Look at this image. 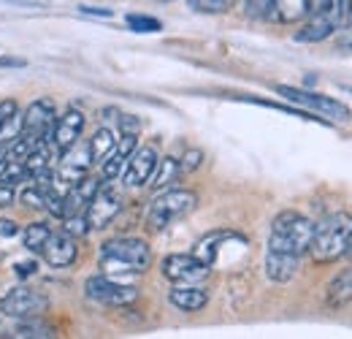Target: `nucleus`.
Masks as SVG:
<instances>
[{
    "label": "nucleus",
    "mask_w": 352,
    "mask_h": 339,
    "mask_svg": "<svg viewBox=\"0 0 352 339\" xmlns=\"http://www.w3.org/2000/svg\"><path fill=\"white\" fill-rule=\"evenodd\" d=\"M160 3H171V0H160Z\"/></svg>",
    "instance_id": "obj_38"
},
{
    "label": "nucleus",
    "mask_w": 352,
    "mask_h": 339,
    "mask_svg": "<svg viewBox=\"0 0 352 339\" xmlns=\"http://www.w3.org/2000/svg\"><path fill=\"white\" fill-rule=\"evenodd\" d=\"M16 117V101L14 98H6L0 101V133L8 127V123Z\"/></svg>",
    "instance_id": "obj_30"
},
{
    "label": "nucleus",
    "mask_w": 352,
    "mask_h": 339,
    "mask_svg": "<svg viewBox=\"0 0 352 339\" xmlns=\"http://www.w3.org/2000/svg\"><path fill=\"white\" fill-rule=\"evenodd\" d=\"M85 294H87V298L98 301V304H106V307H128V304H133L138 298V291L133 285L114 282L106 274L89 277L87 282H85Z\"/></svg>",
    "instance_id": "obj_10"
},
{
    "label": "nucleus",
    "mask_w": 352,
    "mask_h": 339,
    "mask_svg": "<svg viewBox=\"0 0 352 339\" xmlns=\"http://www.w3.org/2000/svg\"><path fill=\"white\" fill-rule=\"evenodd\" d=\"M125 22H128V28H131V30H135V33H157V30H163L160 19H155V17H141V14H131Z\"/></svg>",
    "instance_id": "obj_26"
},
{
    "label": "nucleus",
    "mask_w": 352,
    "mask_h": 339,
    "mask_svg": "<svg viewBox=\"0 0 352 339\" xmlns=\"http://www.w3.org/2000/svg\"><path fill=\"white\" fill-rule=\"evenodd\" d=\"M82 11H85V14H98V17H111V11H109V8H92V6H82Z\"/></svg>",
    "instance_id": "obj_37"
},
{
    "label": "nucleus",
    "mask_w": 352,
    "mask_h": 339,
    "mask_svg": "<svg viewBox=\"0 0 352 339\" xmlns=\"http://www.w3.org/2000/svg\"><path fill=\"white\" fill-rule=\"evenodd\" d=\"M14 269H16V277H22V280H25V277L36 274V269H38V266H36V260H19Z\"/></svg>",
    "instance_id": "obj_34"
},
{
    "label": "nucleus",
    "mask_w": 352,
    "mask_h": 339,
    "mask_svg": "<svg viewBox=\"0 0 352 339\" xmlns=\"http://www.w3.org/2000/svg\"><path fill=\"white\" fill-rule=\"evenodd\" d=\"M14 198H16L14 185H8V182H3V179H0V207H11V204H14Z\"/></svg>",
    "instance_id": "obj_33"
},
{
    "label": "nucleus",
    "mask_w": 352,
    "mask_h": 339,
    "mask_svg": "<svg viewBox=\"0 0 352 339\" xmlns=\"http://www.w3.org/2000/svg\"><path fill=\"white\" fill-rule=\"evenodd\" d=\"M122 212V196L114 190V187H109V182L106 185H100L98 187V193L89 198L87 209V223H89V231H100V228H106L109 223H114V217Z\"/></svg>",
    "instance_id": "obj_11"
},
{
    "label": "nucleus",
    "mask_w": 352,
    "mask_h": 339,
    "mask_svg": "<svg viewBox=\"0 0 352 339\" xmlns=\"http://www.w3.org/2000/svg\"><path fill=\"white\" fill-rule=\"evenodd\" d=\"M46 309H49V298L41 291H33V288H11L6 296L0 298V312L6 318H16V320H25V318H41Z\"/></svg>",
    "instance_id": "obj_7"
},
{
    "label": "nucleus",
    "mask_w": 352,
    "mask_h": 339,
    "mask_svg": "<svg viewBox=\"0 0 352 339\" xmlns=\"http://www.w3.org/2000/svg\"><path fill=\"white\" fill-rule=\"evenodd\" d=\"M298 263H301V258H293V255H282V253H268L265 250V277L271 282H287V280L296 277Z\"/></svg>",
    "instance_id": "obj_18"
},
{
    "label": "nucleus",
    "mask_w": 352,
    "mask_h": 339,
    "mask_svg": "<svg viewBox=\"0 0 352 339\" xmlns=\"http://www.w3.org/2000/svg\"><path fill=\"white\" fill-rule=\"evenodd\" d=\"M352 245V217L344 212L328 214L322 223L314 225L309 253L314 263H331L339 260L342 255L350 253Z\"/></svg>",
    "instance_id": "obj_1"
},
{
    "label": "nucleus",
    "mask_w": 352,
    "mask_h": 339,
    "mask_svg": "<svg viewBox=\"0 0 352 339\" xmlns=\"http://www.w3.org/2000/svg\"><path fill=\"white\" fill-rule=\"evenodd\" d=\"M85 123L87 117L79 112V109H68L63 117L54 120V127H52V144L57 152H65L68 147H74L79 138H82V130H85Z\"/></svg>",
    "instance_id": "obj_14"
},
{
    "label": "nucleus",
    "mask_w": 352,
    "mask_h": 339,
    "mask_svg": "<svg viewBox=\"0 0 352 339\" xmlns=\"http://www.w3.org/2000/svg\"><path fill=\"white\" fill-rule=\"evenodd\" d=\"M168 301L182 312H198L209 304V296L201 285H174L168 291Z\"/></svg>",
    "instance_id": "obj_17"
},
{
    "label": "nucleus",
    "mask_w": 352,
    "mask_h": 339,
    "mask_svg": "<svg viewBox=\"0 0 352 339\" xmlns=\"http://www.w3.org/2000/svg\"><path fill=\"white\" fill-rule=\"evenodd\" d=\"M41 255L46 258V263L49 266H54V269H65V266H71L74 260H76V255H79V247H76V239L71 236V234H65V231H52L49 234V239H46L44 250Z\"/></svg>",
    "instance_id": "obj_15"
},
{
    "label": "nucleus",
    "mask_w": 352,
    "mask_h": 339,
    "mask_svg": "<svg viewBox=\"0 0 352 339\" xmlns=\"http://www.w3.org/2000/svg\"><path fill=\"white\" fill-rule=\"evenodd\" d=\"M19 201L25 204V207H33V209H44L46 207V193L38 187V185H28L22 193H19Z\"/></svg>",
    "instance_id": "obj_27"
},
{
    "label": "nucleus",
    "mask_w": 352,
    "mask_h": 339,
    "mask_svg": "<svg viewBox=\"0 0 352 339\" xmlns=\"http://www.w3.org/2000/svg\"><path fill=\"white\" fill-rule=\"evenodd\" d=\"M328 3L331 0H276V6L271 8V19L282 22V25H293V22L309 19Z\"/></svg>",
    "instance_id": "obj_16"
},
{
    "label": "nucleus",
    "mask_w": 352,
    "mask_h": 339,
    "mask_svg": "<svg viewBox=\"0 0 352 339\" xmlns=\"http://www.w3.org/2000/svg\"><path fill=\"white\" fill-rule=\"evenodd\" d=\"M239 234L236 231H212V234H206V236H201L198 242H195V247H192V255L198 258V260H204V263H214L217 260V253H220V245L222 242H228V239H236Z\"/></svg>",
    "instance_id": "obj_19"
},
{
    "label": "nucleus",
    "mask_w": 352,
    "mask_h": 339,
    "mask_svg": "<svg viewBox=\"0 0 352 339\" xmlns=\"http://www.w3.org/2000/svg\"><path fill=\"white\" fill-rule=\"evenodd\" d=\"M19 234V225L14 220H0V239H11Z\"/></svg>",
    "instance_id": "obj_35"
},
{
    "label": "nucleus",
    "mask_w": 352,
    "mask_h": 339,
    "mask_svg": "<svg viewBox=\"0 0 352 339\" xmlns=\"http://www.w3.org/2000/svg\"><path fill=\"white\" fill-rule=\"evenodd\" d=\"M182 174V169H179V161L176 158H163V161H157V169H155V174H152V185L155 187H166V185H171L176 176Z\"/></svg>",
    "instance_id": "obj_24"
},
{
    "label": "nucleus",
    "mask_w": 352,
    "mask_h": 339,
    "mask_svg": "<svg viewBox=\"0 0 352 339\" xmlns=\"http://www.w3.org/2000/svg\"><path fill=\"white\" fill-rule=\"evenodd\" d=\"M100 266L109 274H144L152 266V250L144 239L117 236L100 245Z\"/></svg>",
    "instance_id": "obj_2"
},
{
    "label": "nucleus",
    "mask_w": 352,
    "mask_h": 339,
    "mask_svg": "<svg viewBox=\"0 0 352 339\" xmlns=\"http://www.w3.org/2000/svg\"><path fill=\"white\" fill-rule=\"evenodd\" d=\"M276 95H282V98L304 106V109L320 114V117H328V120H350V109L344 103H339L336 98H328V95L309 92V90L290 87V85H276Z\"/></svg>",
    "instance_id": "obj_6"
},
{
    "label": "nucleus",
    "mask_w": 352,
    "mask_h": 339,
    "mask_svg": "<svg viewBox=\"0 0 352 339\" xmlns=\"http://www.w3.org/2000/svg\"><path fill=\"white\" fill-rule=\"evenodd\" d=\"M276 6V0H244V11L247 17L252 19H263V17H271V8Z\"/></svg>",
    "instance_id": "obj_29"
},
{
    "label": "nucleus",
    "mask_w": 352,
    "mask_h": 339,
    "mask_svg": "<svg viewBox=\"0 0 352 339\" xmlns=\"http://www.w3.org/2000/svg\"><path fill=\"white\" fill-rule=\"evenodd\" d=\"M157 161H160V158H157L155 147H135L131 161H128V166L122 171L125 185H131V187H144V185H149L152 174L157 169Z\"/></svg>",
    "instance_id": "obj_13"
},
{
    "label": "nucleus",
    "mask_w": 352,
    "mask_h": 339,
    "mask_svg": "<svg viewBox=\"0 0 352 339\" xmlns=\"http://www.w3.org/2000/svg\"><path fill=\"white\" fill-rule=\"evenodd\" d=\"M54 117H57V109H54V101L52 98H38L28 106V112L22 114V125H19V136L28 138V141H38V138H49L52 136V127H54Z\"/></svg>",
    "instance_id": "obj_9"
},
{
    "label": "nucleus",
    "mask_w": 352,
    "mask_h": 339,
    "mask_svg": "<svg viewBox=\"0 0 352 339\" xmlns=\"http://www.w3.org/2000/svg\"><path fill=\"white\" fill-rule=\"evenodd\" d=\"M135 147H138V136H135L133 130H125V133L120 136V141L114 144V150L100 161V179H103V182L120 179Z\"/></svg>",
    "instance_id": "obj_12"
},
{
    "label": "nucleus",
    "mask_w": 352,
    "mask_h": 339,
    "mask_svg": "<svg viewBox=\"0 0 352 339\" xmlns=\"http://www.w3.org/2000/svg\"><path fill=\"white\" fill-rule=\"evenodd\" d=\"M160 271H163V277H166L168 282H174V285H201V282L209 277L212 266L204 263V260H198L192 253L190 255L176 253V255L163 258Z\"/></svg>",
    "instance_id": "obj_8"
},
{
    "label": "nucleus",
    "mask_w": 352,
    "mask_h": 339,
    "mask_svg": "<svg viewBox=\"0 0 352 339\" xmlns=\"http://www.w3.org/2000/svg\"><path fill=\"white\" fill-rule=\"evenodd\" d=\"M325 301H328V307H333V309H342V307L350 304L352 301V266L344 269V271H339V274L331 280V285H328V291H325Z\"/></svg>",
    "instance_id": "obj_20"
},
{
    "label": "nucleus",
    "mask_w": 352,
    "mask_h": 339,
    "mask_svg": "<svg viewBox=\"0 0 352 339\" xmlns=\"http://www.w3.org/2000/svg\"><path fill=\"white\" fill-rule=\"evenodd\" d=\"M87 144H89L92 163H100V161L114 150V144H117L114 130H111V127H98V130L92 133V138H87Z\"/></svg>",
    "instance_id": "obj_21"
},
{
    "label": "nucleus",
    "mask_w": 352,
    "mask_h": 339,
    "mask_svg": "<svg viewBox=\"0 0 352 339\" xmlns=\"http://www.w3.org/2000/svg\"><path fill=\"white\" fill-rule=\"evenodd\" d=\"M63 231H65V234H71L74 239L87 236V231H89L87 214L79 212V214H68V217H63Z\"/></svg>",
    "instance_id": "obj_25"
},
{
    "label": "nucleus",
    "mask_w": 352,
    "mask_h": 339,
    "mask_svg": "<svg viewBox=\"0 0 352 339\" xmlns=\"http://www.w3.org/2000/svg\"><path fill=\"white\" fill-rule=\"evenodd\" d=\"M350 11H352V0H331L325 8H320L317 14H311L309 19H304L301 30L296 33V41L317 43L331 39V36H336V30L347 22Z\"/></svg>",
    "instance_id": "obj_5"
},
{
    "label": "nucleus",
    "mask_w": 352,
    "mask_h": 339,
    "mask_svg": "<svg viewBox=\"0 0 352 339\" xmlns=\"http://www.w3.org/2000/svg\"><path fill=\"white\" fill-rule=\"evenodd\" d=\"M195 204H198V196L192 190H184V187L163 190L160 196L152 198V204L146 209V225L152 231H166L171 223H176L184 214L192 212Z\"/></svg>",
    "instance_id": "obj_4"
},
{
    "label": "nucleus",
    "mask_w": 352,
    "mask_h": 339,
    "mask_svg": "<svg viewBox=\"0 0 352 339\" xmlns=\"http://www.w3.org/2000/svg\"><path fill=\"white\" fill-rule=\"evenodd\" d=\"M201 161H204V152H201V150H187V152H184V158L179 161V169H182V174L195 171L198 166H201Z\"/></svg>",
    "instance_id": "obj_31"
},
{
    "label": "nucleus",
    "mask_w": 352,
    "mask_h": 339,
    "mask_svg": "<svg viewBox=\"0 0 352 339\" xmlns=\"http://www.w3.org/2000/svg\"><path fill=\"white\" fill-rule=\"evenodd\" d=\"M11 337L16 339H49L54 337V329L52 326H46L41 318H25V323H19L16 329H14V334Z\"/></svg>",
    "instance_id": "obj_23"
},
{
    "label": "nucleus",
    "mask_w": 352,
    "mask_h": 339,
    "mask_svg": "<svg viewBox=\"0 0 352 339\" xmlns=\"http://www.w3.org/2000/svg\"><path fill=\"white\" fill-rule=\"evenodd\" d=\"M0 68H25V60H19V57H0Z\"/></svg>",
    "instance_id": "obj_36"
},
{
    "label": "nucleus",
    "mask_w": 352,
    "mask_h": 339,
    "mask_svg": "<svg viewBox=\"0 0 352 339\" xmlns=\"http://www.w3.org/2000/svg\"><path fill=\"white\" fill-rule=\"evenodd\" d=\"M49 234H52V228H49L46 223H30V225H25V231H22V245H25V250L38 255L44 250Z\"/></svg>",
    "instance_id": "obj_22"
},
{
    "label": "nucleus",
    "mask_w": 352,
    "mask_h": 339,
    "mask_svg": "<svg viewBox=\"0 0 352 339\" xmlns=\"http://www.w3.org/2000/svg\"><path fill=\"white\" fill-rule=\"evenodd\" d=\"M336 46L339 49H352V11L350 17H347V22L336 30Z\"/></svg>",
    "instance_id": "obj_32"
},
{
    "label": "nucleus",
    "mask_w": 352,
    "mask_h": 339,
    "mask_svg": "<svg viewBox=\"0 0 352 339\" xmlns=\"http://www.w3.org/2000/svg\"><path fill=\"white\" fill-rule=\"evenodd\" d=\"M233 3H236V0H190V6H192L195 11H201V14H222V11H228Z\"/></svg>",
    "instance_id": "obj_28"
},
{
    "label": "nucleus",
    "mask_w": 352,
    "mask_h": 339,
    "mask_svg": "<svg viewBox=\"0 0 352 339\" xmlns=\"http://www.w3.org/2000/svg\"><path fill=\"white\" fill-rule=\"evenodd\" d=\"M311 234H314V223L309 217L298 212H279L271 223L268 253L304 258L311 245Z\"/></svg>",
    "instance_id": "obj_3"
}]
</instances>
